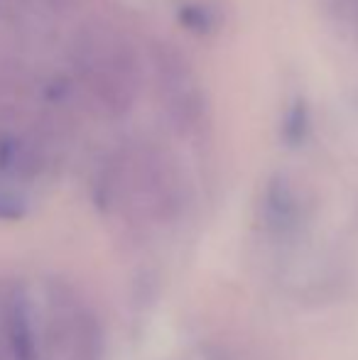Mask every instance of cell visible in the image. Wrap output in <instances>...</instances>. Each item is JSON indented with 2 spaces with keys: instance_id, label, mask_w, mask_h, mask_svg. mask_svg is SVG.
Wrapping results in <instances>:
<instances>
[{
  "instance_id": "1",
  "label": "cell",
  "mask_w": 358,
  "mask_h": 360,
  "mask_svg": "<svg viewBox=\"0 0 358 360\" xmlns=\"http://www.w3.org/2000/svg\"><path fill=\"white\" fill-rule=\"evenodd\" d=\"M158 76L170 120L181 133L194 130L204 118V96L191 69L177 57V52L162 49L158 54Z\"/></svg>"
},
{
  "instance_id": "2",
  "label": "cell",
  "mask_w": 358,
  "mask_h": 360,
  "mask_svg": "<svg viewBox=\"0 0 358 360\" xmlns=\"http://www.w3.org/2000/svg\"><path fill=\"white\" fill-rule=\"evenodd\" d=\"M265 221L277 233H287L300 221V204L285 176H275L265 189Z\"/></svg>"
},
{
  "instance_id": "3",
  "label": "cell",
  "mask_w": 358,
  "mask_h": 360,
  "mask_svg": "<svg viewBox=\"0 0 358 360\" xmlns=\"http://www.w3.org/2000/svg\"><path fill=\"white\" fill-rule=\"evenodd\" d=\"M307 133H309V113H307L305 98H297L292 101V105L285 113V120H282V138L290 147H297L305 143Z\"/></svg>"
},
{
  "instance_id": "4",
  "label": "cell",
  "mask_w": 358,
  "mask_h": 360,
  "mask_svg": "<svg viewBox=\"0 0 358 360\" xmlns=\"http://www.w3.org/2000/svg\"><path fill=\"white\" fill-rule=\"evenodd\" d=\"M181 22L186 27L196 30V32H209L211 27V15L204 8H186L181 10Z\"/></svg>"
},
{
  "instance_id": "5",
  "label": "cell",
  "mask_w": 358,
  "mask_h": 360,
  "mask_svg": "<svg viewBox=\"0 0 358 360\" xmlns=\"http://www.w3.org/2000/svg\"><path fill=\"white\" fill-rule=\"evenodd\" d=\"M23 214V199H18L15 194H8V191H0V218H20Z\"/></svg>"
},
{
  "instance_id": "6",
  "label": "cell",
  "mask_w": 358,
  "mask_h": 360,
  "mask_svg": "<svg viewBox=\"0 0 358 360\" xmlns=\"http://www.w3.org/2000/svg\"><path fill=\"white\" fill-rule=\"evenodd\" d=\"M356 10H358V0H356Z\"/></svg>"
}]
</instances>
